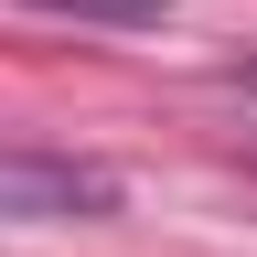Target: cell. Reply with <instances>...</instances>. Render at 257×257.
<instances>
[{"label": "cell", "mask_w": 257, "mask_h": 257, "mask_svg": "<svg viewBox=\"0 0 257 257\" xmlns=\"http://www.w3.org/2000/svg\"><path fill=\"white\" fill-rule=\"evenodd\" d=\"M118 214V182L64 150H0V225H96Z\"/></svg>", "instance_id": "cell-1"}, {"label": "cell", "mask_w": 257, "mask_h": 257, "mask_svg": "<svg viewBox=\"0 0 257 257\" xmlns=\"http://www.w3.org/2000/svg\"><path fill=\"white\" fill-rule=\"evenodd\" d=\"M22 11H54V22H107V32H150V22H172V0H22Z\"/></svg>", "instance_id": "cell-2"}, {"label": "cell", "mask_w": 257, "mask_h": 257, "mask_svg": "<svg viewBox=\"0 0 257 257\" xmlns=\"http://www.w3.org/2000/svg\"><path fill=\"white\" fill-rule=\"evenodd\" d=\"M225 86H236V107L257 118V64H236V75H225Z\"/></svg>", "instance_id": "cell-3"}]
</instances>
